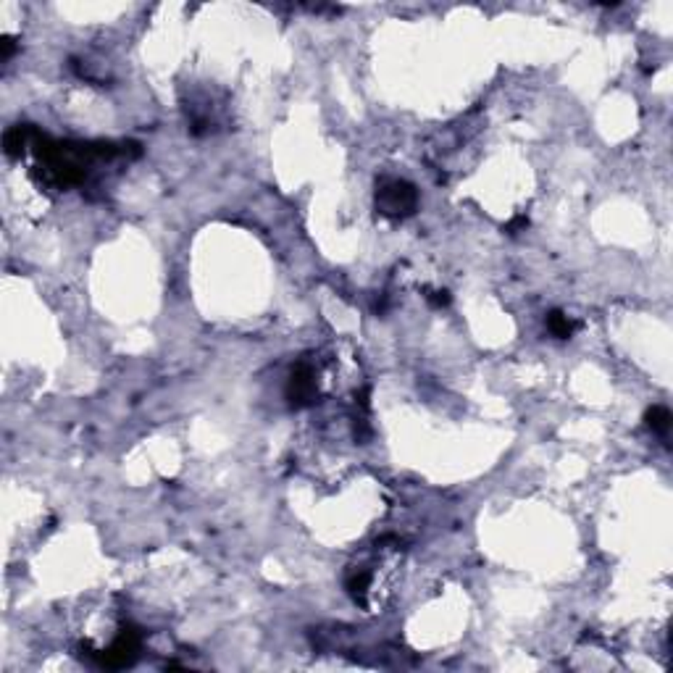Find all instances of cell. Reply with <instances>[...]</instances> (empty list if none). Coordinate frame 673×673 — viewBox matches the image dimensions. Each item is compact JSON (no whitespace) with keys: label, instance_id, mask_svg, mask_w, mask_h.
Returning <instances> with one entry per match:
<instances>
[{"label":"cell","instance_id":"cell-2","mask_svg":"<svg viewBox=\"0 0 673 673\" xmlns=\"http://www.w3.org/2000/svg\"><path fill=\"white\" fill-rule=\"evenodd\" d=\"M287 397L295 408H302V405H311L316 400V379L313 371L308 366H300L292 371V379H289V387H287Z\"/></svg>","mask_w":673,"mask_h":673},{"label":"cell","instance_id":"cell-7","mask_svg":"<svg viewBox=\"0 0 673 673\" xmlns=\"http://www.w3.org/2000/svg\"><path fill=\"white\" fill-rule=\"evenodd\" d=\"M524 226H529V219L526 216H518L513 224H508V232H516V229H524Z\"/></svg>","mask_w":673,"mask_h":673},{"label":"cell","instance_id":"cell-3","mask_svg":"<svg viewBox=\"0 0 673 673\" xmlns=\"http://www.w3.org/2000/svg\"><path fill=\"white\" fill-rule=\"evenodd\" d=\"M27 145H30V126H14L3 137V148L8 155H21Z\"/></svg>","mask_w":673,"mask_h":673},{"label":"cell","instance_id":"cell-1","mask_svg":"<svg viewBox=\"0 0 673 673\" xmlns=\"http://www.w3.org/2000/svg\"><path fill=\"white\" fill-rule=\"evenodd\" d=\"M416 200L419 195L413 190V184L400 179H387L379 184L376 190V206L382 213L387 216H405V213H413L416 208Z\"/></svg>","mask_w":673,"mask_h":673},{"label":"cell","instance_id":"cell-5","mask_svg":"<svg viewBox=\"0 0 673 673\" xmlns=\"http://www.w3.org/2000/svg\"><path fill=\"white\" fill-rule=\"evenodd\" d=\"M547 329L553 331L558 340H569L573 329H576V324L571 321L566 313H560V311H553V313L547 316Z\"/></svg>","mask_w":673,"mask_h":673},{"label":"cell","instance_id":"cell-6","mask_svg":"<svg viewBox=\"0 0 673 673\" xmlns=\"http://www.w3.org/2000/svg\"><path fill=\"white\" fill-rule=\"evenodd\" d=\"M426 300L432 302L434 308H445V305L450 302V292H448V289H434V292H429V295H426Z\"/></svg>","mask_w":673,"mask_h":673},{"label":"cell","instance_id":"cell-4","mask_svg":"<svg viewBox=\"0 0 673 673\" xmlns=\"http://www.w3.org/2000/svg\"><path fill=\"white\" fill-rule=\"evenodd\" d=\"M644 421H647V426L652 429V432L658 434H665L671 429V410L668 408H663V405H652L647 413H644Z\"/></svg>","mask_w":673,"mask_h":673}]
</instances>
